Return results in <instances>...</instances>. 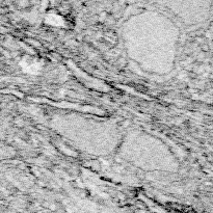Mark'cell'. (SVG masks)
<instances>
[{
    "instance_id": "cell-1",
    "label": "cell",
    "mask_w": 213,
    "mask_h": 213,
    "mask_svg": "<svg viewBox=\"0 0 213 213\" xmlns=\"http://www.w3.org/2000/svg\"><path fill=\"white\" fill-rule=\"evenodd\" d=\"M46 20H47L48 23L54 25V26H58V25L64 24V20H62L59 16L55 15V14H49V15L46 17Z\"/></svg>"
}]
</instances>
